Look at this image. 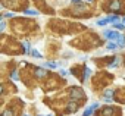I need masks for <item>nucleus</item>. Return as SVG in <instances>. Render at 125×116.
<instances>
[{
  "label": "nucleus",
  "instance_id": "9",
  "mask_svg": "<svg viewBox=\"0 0 125 116\" xmlns=\"http://www.w3.org/2000/svg\"><path fill=\"white\" fill-rule=\"evenodd\" d=\"M106 47H107V48H109V50H116V48H118V44H116V43H115V41H109V43H107V46H106Z\"/></svg>",
  "mask_w": 125,
  "mask_h": 116
},
{
  "label": "nucleus",
  "instance_id": "15",
  "mask_svg": "<svg viewBox=\"0 0 125 116\" xmlns=\"http://www.w3.org/2000/svg\"><path fill=\"white\" fill-rule=\"evenodd\" d=\"M91 75V69L90 68H85V75H84V78H88Z\"/></svg>",
  "mask_w": 125,
  "mask_h": 116
},
{
  "label": "nucleus",
  "instance_id": "18",
  "mask_svg": "<svg viewBox=\"0 0 125 116\" xmlns=\"http://www.w3.org/2000/svg\"><path fill=\"white\" fill-rule=\"evenodd\" d=\"M5 27H6V25H5V24H3V22H0V32H2V31H3V29H5Z\"/></svg>",
  "mask_w": 125,
  "mask_h": 116
},
{
  "label": "nucleus",
  "instance_id": "2",
  "mask_svg": "<svg viewBox=\"0 0 125 116\" xmlns=\"http://www.w3.org/2000/svg\"><path fill=\"white\" fill-rule=\"evenodd\" d=\"M103 35H104L107 40H110V41H116V40H118V37H119L121 34H119L118 31H109V29H107V31H104V34H103Z\"/></svg>",
  "mask_w": 125,
  "mask_h": 116
},
{
  "label": "nucleus",
  "instance_id": "12",
  "mask_svg": "<svg viewBox=\"0 0 125 116\" xmlns=\"http://www.w3.org/2000/svg\"><path fill=\"white\" fill-rule=\"evenodd\" d=\"M44 66H46V68H57V65H56L54 62H46Z\"/></svg>",
  "mask_w": 125,
  "mask_h": 116
},
{
  "label": "nucleus",
  "instance_id": "1",
  "mask_svg": "<svg viewBox=\"0 0 125 116\" xmlns=\"http://www.w3.org/2000/svg\"><path fill=\"white\" fill-rule=\"evenodd\" d=\"M118 19H119V18H118L116 15H113V16H107V18L99 19V21H97V25L103 27V25H106V24H109V22H115V21H118Z\"/></svg>",
  "mask_w": 125,
  "mask_h": 116
},
{
  "label": "nucleus",
  "instance_id": "19",
  "mask_svg": "<svg viewBox=\"0 0 125 116\" xmlns=\"http://www.w3.org/2000/svg\"><path fill=\"white\" fill-rule=\"evenodd\" d=\"M72 3H75V5H80V6H81V0H72Z\"/></svg>",
  "mask_w": 125,
  "mask_h": 116
},
{
  "label": "nucleus",
  "instance_id": "13",
  "mask_svg": "<svg viewBox=\"0 0 125 116\" xmlns=\"http://www.w3.org/2000/svg\"><path fill=\"white\" fill-rule=\"evenodd\" d=\"M113 27H115V28H116V29H119V31H121V29H124V28H125V25H124V24H113Z\"/></svg>",
  "mask_w": 125,
  "mask_h": 116
},
{
  "label": "nucleus",
  "instance_id": "23",
  "mask_svg": "<svg viewBox=\"0 0 125 116\" xmlns=\"http://www.w3.org/2000/svg\"><path fill=\"white\" fill-rule=\"evenodd\" d=\"M24 46H25V50H27V51H28V50H30V47H28V46H30V44H28V43H24Z\"/></svg>",
  "mask_w": 125,
  "mask_h": 116
},
{
  "label": "nucleus",
  "instance_id": "3",
  "mask_svg": "<svg viewBox=\"0 0 125 116\" xmlns=\"http://www.w3.org/2000/svg\"><path fill=\"white\" fill-rule=\"evenodd\" d=\"M84 93L80 90V88H71V98L72 100H78V98H83Z\"/></svg>",
  "mask_w": 125,
  "mask_h": 116
},
{
  "label": "nucleus",
  "instance_id": "26",
  "mask_svg": "<svg viewBox=\"0 0 125 116\" xmlns=\"http://www.w3.org/2000/svg\"><path fill=\"white\" fill-rule=\"evenodd\" d=\"M87 2H93V0H87Z\"/></svg>",
  "mask_w": 125,
  "mask_h": 116
},
{
  "label": "nucleus",
  "instance_id": "29",
  "mask_svg": "<svg viewBox=\"0 0 125 116\" xmlns=\"http://www.w3.org/2000/svg\"><path fill=\"white\" fill-rule=\"evenodd\" d=\"M0 19H2V16H0Z\"/></svg>",
  "mask_w": 125,
  "mask_h": 116
},
{
  "label": "nucleus",
  "instance_id": "22",
  "mask_svg": "<svg viewBox=\"0 0 125 116\" xmlns=\"http://www.w3.org/2000/svg\"><path fill=\"white\" fill-rule=\"evenodd\" d=\"M6 16H8V18H13V16H15V13H6Z\"/></svg>",
  "mask_w": 125,
  "mask_h": 116
},
{
  "label": "nucleus",
  "instance_id": "20",
  "mask_svg": "<svg viewBox=\"0 0 125 116\" xmlns=\"http://www.w3.org/2000/svg\"><path fill=\"white\" fill-rule=\"evenodd\" d=\"M60 75H63V77H66V75H68V72H66V71H63V69H62V71H60Z\"/></svg>",
  "mask_w": 125,
  "mask_h": 116
},
{
  "label": "nucleus",
  "instance_id": "4",
  "mask_svg": "<svg viewBox=\"0 0 125 116\" xmlns=\"http://www.w3.org/2000/svg\"><path fill=\"white\" fill-rule=\"evenodd\" d=\"M99 106H100L99 103H93V104H91V106H90V107H88L87 110H84L83 116H90V115H91V113H93V112H94V110H96L97 107H99Z\"/></svg>",
  "mask_w": 125,
  "mask_h": 116
},
{
  "label": "nucleus",
  "instance_id": "11",
  "mask_svg": "<svg viewBox=\"0 0 125 116\" xmlns=\"http://www.w3.org/2000/svg\"><path fill=\"white\" fill-rule=\"evenodd\" d=\"M25 13H27V15H31V16H37V15H38V12H35V10H32V9L25 10Z\"/></svg>",
  "mask_w": 125,
  "mask_h": 116
},
{
  "label": "nucleus",
  "instance_id": "6",
  "mask_svg": "<svg viewBox=\"0 0 125 116\" xmlns=\"http://www.w3.org/2000/svg\"><path fill=\"white\" fill-rule=\"evenodd\" d=\"M112 96H113V91H112V90H107V91L104 93V97H103L104 101H106V103H110V101H112Z\"/></svg>",
  "mask_w": 125,
  "mask_h": 116
},
{
  "label": "nucleus",
  "instance_id": "25",
  "mask_svg": "<svg viewBox=\"0 0 125 116\" xmlns=\"http://www.w3.org/2000/svg\"><path fill=\"white\" fill-rule=\"evenodd\" d=\"M122 24H124V25H125V18H124V19H122Z\"/></svg>",
  "mask_w": 125,
  "mask_h": 116
},
{
  "label": "nucleus",
  "instance_id": "21",
  "mask_svg": "<svg viewBox=\"0 0 125 116\" xmlns=\"http://www.w3.org/2000/svg\"><path fill=\"white\" fill-rule=\"evenodd\" d=\"M12 78H13V79H18V74H16V72H13V74H12Z\"/></svg>",
  "mask_w": 125,
  "mask_h": 116
},
{
  "label": "nucleus",
  "instance_id": "8",
  "mask_svg": "<svg viewBox=\"0 0 125 116\" xmlns=\"http://www.w3.org/2000/svg\"><path fill=\"white\" fill-rule=\"evenodd\" d=\"M116 44H118V47H125V37L119 35L118 40H116Z\"/></svg>",
  "mask_w": 125,
  "mask_h": 116
},
{
  "label": "nucleus",
  "instance_id": "10",
  "mask_svg": "<svg viewBox=\"0 0 125 116\" xmlns=\"http://www.w3.org/2000/svg\"><path fill=\"white\" fill-rule=\"evenodd\" d=\"M112 113H113V109H112V107H106V109L103 110V115H104V116H110Z\"/></svg>",
  "mask_w": 125,
  "mask_h": 116
},
{
  "label": "nucleus",
  "instance_id": "24",
  "mask_svg": "<svg viewBox=\"0 0 125 116\" xmlns=\"http://www.w3.org/2000/svg\"><path fill=\"white\" fill-rule=\"evenodd\" d=\"M2 93H3V87H2V85H0V94H2Z\"/></svg>",
  "mask_w": 125,
  "mask_h": 116
},
{
  "label": "nucleus",
  "instance_id": "5",
  "mask_svg": "<svg viewBox=\"0 0 125 116\" xmlns=\"http://www.w3.org/2000/svg\"><path fill=\"white\" fill-rule=\"evenodd\" d=\"M35 77L37 78H44V77H47V71L38 68V69H35Z\"/></svg>",
  "mask_w": 125,
  "mask_h": 116
},
{
  "label": "nucleus",
  "instance_id": "16",
  "mask_svg": "<svg viewBox=\"0 0 125 116\" xmlns=\"http://www.w3.org/2000/svg\"><path fill=\"white\" fill-rule=\"evenodd\" d=\"M31 54H32V56H35V57H41V54H40L37 50H32V51H31Z\"/></svg>",
  "mask_w": 125,
  "mask_h": 116
},
{
  "label": "nucleus",
  "instance_id": "28",
  "mask_svg": "<svg viewBox=\"0 0 125 116\" xmlns=\"http://www.w3.org/2000/svg\"><path fill=\"white\" fill-rule=\"evenodd\" d=\"M47 116H52V115H47Z\"/></svg>",
  "mask_w": 125,
  "mask_h": 116
},
{
  "label": "nucleus",
  "instance_id": "27",
  "mask_svg": "<svg viewBox=\"0 0 125 116\" xmlns=\"http://www.w3.org/2000/svg\"><path fill=\"white\" fill-rule=\"evenodd\" d=\"M24 116H30V115H24Z\"/></svg>",
  "mask_w": 125,
  "mask_h": 116
},
{
  "label": "nucleus",
  "instance_id": "14",
  "mask_svg": "<svg viewBox=\"0 0 125 116\" xmlns=\"http://www.w3.org/2000/svg\"><path fill=\"white\" fill-rule=\"evenodd\" d=\"M2 116H13V112L12 110H6V112L2 113Z\"/></svg>",
  "mask_w": 125,
  "mask_h": 116
},
{
  "label": "nucleus",
  "instance_id": "7",
  "mask_svg": "<svg viewBox=\"0 0 125 116\" xmlns=\"http://www.w3.org/2000/svg\"><path fill=\"white\" fill-rule=\"evenodd\" d=\"M109 8H110L112 10H119V9H121V3L118 2V0H113V2L109 5Z\"/></svg>",
  "mask_w": 125,
  "mask_h": 116
},
{
  "label": "nucleus",
  "instance_id": "17",
  "mask_svg": "<svg viewBox=\"0 0 125 116\" xmlns=\"http://www.w3.org/2000/svg\"><path fill=\"white\" fill-rule=\"evenodd\" d=\"M118 65H119V59H116V60L110 65V68H115V66H118Z\"/></svg>",
  "mask_w": 125,
  "mask_h": 116
}]
</instances>
